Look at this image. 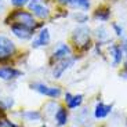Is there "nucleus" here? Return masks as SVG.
I'll return each instance as SVG.
<instances>
[{"mask_svg": "<svg viewBox=\"0 0 127 127\" xmlns=\"http://www.w3.org/2000/svg\"><path fill=\"white\" fill-rule=\"evenodd\" d=\"M122 76L124 79H127V60L124 61V66H123V72H122Z\"/></svg>", "mask_w": 127, "mask_h": 127, "instance_id": "27", "label": "nucleus"}, {"mask_svg": "<svg viewBox=\"0 0 127 127\" xmlns=\"http://www.w3.org/2000/svg\"><path fill=\"white\" fill-rule=\"evenodd\" d=\"M26 8L31 11L37 21H48L53 18V11L48 6L47 0H29Z\"/></svg>", "mask_w": 127, "mask_h": 127, "instance_id": "4", "label": "nucleus"}, {"mask_svg": "<svg viewBox=\"0 0 127 127\" xmlns=\"http://www.w3.org/2000/svg\"><path fill=\"white\" fill-rule=\"evenodd\" d=\"M40 127H47V126H46V124H41V126Z\"/></svg>", "mask_w": 127, "mask_h": 127, "instance_id": "28", "label": "nucleus"}, {"mask_svg": "<svg viewBox=\"0 0 127 127\" xmlns=\"http://www.w3.org/2000/svg\"><path fill=\"white\" fill-rule=\"evenodd\" d=\"M111 28H112V31H113V33H115L116 37H122V39L124 37V29H123V26H122L120 24L112 22L111 24Z\"/></svg>", "mask_w": 127, "mask_h": 127, "instance_id": "21", "label": "nucleus"}, {"mask_svg": "<svg viewBox=\"0 0 127 127\" xmlns=\"http://www.w3.org/2000/svg\"><path fill=\"white\" fill-rule=\"evenodd\" d=\"M73 18L76 19V22L79 24V25H86V24L90 21L89 14L84 13V11H76V13L73 14Z\"/></svg>", "mask_w": 127, "mask_h": 127, "instance_id": "20", "label": "nucleus"}, {"mask_svg": "<svg viewBox=\"0 0 127 127\" xmlns=\"http://www.w3.org/2000/svg\"><path fill=\"white\" fill-rule=\"evenodd\" d=\"M6 13V1L4 0H0V15Z\"/></svg>", "mask_w": 127, "mask_h": 127, "instance_id": "26", "label": "nucleus"}, {"mask_svg": "<svg viewBox=\"0 0 127 127\" xmlns=\"http://www.w3.org/2000/svg\"><path fill=\"white\" fill-rule=\"evenodd\" d=\"M112 112V105H108V104H104V102H97L94 108V116L95 119H105L109 113Z\"/></svg>", "mask_w": 127, "mask_h": 127, "instance_id": "14", "label": "nucleus"}, {"mask_svg": "<svg viewBox=\"0 0 127 127\" xmlns=\"http://www.w3.org/2000/svg\"><path fill=\"white\" fill-rule=\"evenodd\" d=\"M55 3H57L58 6H61V7H68L69 3H70V0H55Z\"/></svg>", "mask_w": 127, "mask_h": 127, "instance_id": "25", "label": "nucleus"}, {"mask_svg": "<svg viewBox=\"0 0 127 127\" xmlns=\"http://www.w3.org/2000/svg\"><path fill=\"white\" fill-rule=\"evenodd\" d=\"M108 50L112 58V66H119L124 60V53H123L122 46L119 43H112V44H109Z\"/></svg>", "mask_w": 127, "mask_h": 127, "instance_id": "11", "label": "nucleus"}, {"mask_svg": "<svg viewBox=\"0 0 127 127\" xmlns=\"http://www.w3.org/2000/svg\"><path fill=\"white\" fill-rule=\"evenodd\" d=\"M29 0H10V4L13 8H26Z\"/></svg>", "mask_w": 127, "mask_h": 127, "instance_id": "23", "label": "nucleus"}, {"mask_svg": "<svg viewBox=\"0 0 127 127\" xmlns=\"http://www.w3.org/2000/svg\"><path fill=\"white\" fill-rule=\"evenodd\" d=\"M31 89L33 91L39 93V94L44 95V97H48V98H53V99H57L61 97L62 91L58 86H48L46 83H41V82H35V83H31Z\"/></svg>", "mask_w": 127, "mask_h": 127, "instance_id": "5", "label": "nucleus"}, {"mask_svg": "<svg viewBox=\"0 0 127 127\" xmlns=\"http://www.w3.org/2000/svg\"><path fill=\"white\" fill-rule=\"evenodd\" d=\"M50 43H51V33H50L47 26H43V28L39 29L31 40V46H32V48H35V50L47 47Z\"/></svg>", "mask_w": 127, "mask_h": 127, "instance_id": "6", "label": "nucleus"}, {"mask_svg": "<svg viewBox=\"0 0 127 127\" xmlns=\"http://www.w3.org/2000/svg\"><path fill=\"white\" fill-rule=\"evenodd\" d=\"M19 48L11 37L0 33V65L8 64L17 58Z\"/></svg>", "mask_w": 127, "mask_h": 127, "instance_id": "3", "label": "nucleus"}, {"mask_svg": "<svg viewBox=\"0 0 127 127\" xmlns=\"http://www.w3.org/2000/svg\"><path fill=\"white\" fill-rule=\"evenodd\" d=\"M76 60H77V57L72 54L70 57L65 58V60H61L58 62H55L54 65H51L53 66V76H54V79H60L68 69H70L75 65Z\"/></svg>", "mask_w": 127, "mask_h": 127, "instance_id": "8", "label": "nucleus"}, {"mask_svg": "<svg viewBox=\"0 0 127 127\" xmlns=\"http://www.w3.org/2000/svg\"><path fill=\"white\" fill-rule=\"evenodd\" d=\"M72 54H73V48L68 43H58L50 55V64L54 65L55 62H58L61 60H65V58L70 57Z\"/></svg>", "mask_w": 127, "mask_h": 127, "instance_id": "7", "label": "nucleus"}, {"mask_svg": "<svg viewBox=\"0 0 127 127\" xmlns=\"http://www.w3.org/2000/svg\"><path fill=\"white\" fill-rule=\"evenodd\" d=\"M70 41L79 51H89L93 46V33L87 25H79L72 31Z\"/></svg>", "mask_w": 127, "mask_h": 127, "instance_id": "2", "label": "nucleus"}, {"mask_svg": "<svg viewBox=\"0 0 127 127\" xmlns=\"http://www.w3.org/2000/svg\"><path fill=\"white\" fill-rule=\"evenodd\" d=\"M0 127H21V126L14 123V122H11L10 119H7L6 112L0 109Z\"/></svg>", "mask_w": 127, "mask_h": 127, "instance_id": "19", "label": "nucleus"}, {"mask_svg": "<svg viewBox=\"0 0 127 127\" xmlns=\"http://www.w3.org/2000/svg\"><path fill=\"white\" fill-rule=\"evenodd\" d=\"M93 19L98 21V22H106L111 19V10L108 7H98L93 14Z\"/></svg>", "mask_w": 127, "mask_h": 127, "instance_id": "15", "label": "nucleus"}, {"mask_svg": "<svg viewBox=\"0 0 127 127\" xmlns=\"http://www.w3.org/2000/svg\"><path fill=\"white\" fill-rule=\"evenodd\" d=\"M120 46H122V48H123V53H124V58H126V60H127V36H124V37H123V40H122Z\"/></svg>", "mask_w": 127, "mask_h": 127, "instance_id": "24", "label": "nucleus"}, {"mask_svg": "<svg viewBox=\"0 0 127 127\" xmlns=\"http://www.w3.org/2000/svg\"><path fill=\"white\" fill-rule=\"evenodd\" d=\"M90 6H91V1L90 0H70L69 3V8L73 10H80V11H89Z\"/></svg>", "mask_w": 127, "mask_h": 127, "instance_id": "17", "label": "nucleus"}, {"mask_svg": "<svg viewBox=\"0 0 127 127\" xmlns=\"http://www.w3.org/2000/svg\"><path fill=\"white\" fill-rule=\"evenodd\" d=\"M83 94H70V93H65V104H66L68 109H76L83 104Z\"/></svg>", "mask_w": 127, "mask_h": 127, "instance_id": "12", "label": "nucleus"}, {"mask_svg": "<svg viewBox=\"0 0 127 127\" xmlns=\"http://www.w3.org/2000/svg\"><path fill=\"white\" fill-rule=\"evenodd\" d=\"M13 105H14V99L13 98H3V99H0V109L1 111H8L10 108H13Z\"/></svg>", "mask_w": 127, "mask_h": 127, "instance_id": "22", "label": "nucleus"}, {"mask_svg": "<svg viewBox=\"0 0 127 127\" xmlns=\"http://www.w3.org/2000/svg\"><path fill=\"white\" fill-rule=\"evenodd\" d=\"M24 73L21 69L15 66H11L10 64H3L0 65V80H4V82H13V80L21 77Z\"/></svg>", "mask_w": 127, "mask_h": 127, "instance_id": "10", "label": "nucleus"}, {"mask_svg": "<svg viewBox=\"0 0 127 127\" xmlns=\"http://www.w3.org/2000/svg\"><path fill=\"white\" fill-rule=\"evenodd\" d=\"M54 120L57 123V126L62 127L68 123V111L66 108H64V106H58L57 111L54 113Z\"/></svg>", "mask_w": 127, "mask_h": 127, "instance_id": "16", "label": "nucleus"}, {"mask_svg": "<svg viewBox=\"0 0 127 127\" xmlns=\"http://www.w3.org/2000/svg\"><path fill=\"white\" fill-rule=\"evenodd\" d=\"M95 39H97V46H102L105 44L106 41H109V31L106 29V26L99 25L94 29V33H93Z\"/></svg>", "mask_w": 127, "mask_h": 127, "instance_id": "13", "label": "nucleus"}, {"mask_svg": "<svg viewBox=\"0 0 127 127\" xmlns=\"http://www.w3.org/2000/svg\"><path fill=\"white\" fill-rule=\"evenodd\" d=\"M8 28H10L11 35H13L15 39L21 40V41H29V40H32V37H33V36H35V33H36L35 31H32V29L26 28V26L18 25V24H10Z\"/></svg>", "mask_w": 127, "mask_h": 127, "instance_id": "9", "label": "nucleus"}, {"mask_svg": "<svg viewBox=\"0 0 127 127\" xmlns=\"http://www.w3.org/2000/svg\"><path fill=\"white\" fill-rule=\"evenodd\" d=\"M21 118L26 122H39V120H41L43 115L39 111H24V112H21Z\"/></svg>", "mask_w": 127, "mask_h": 127, "instance_id": "18", "label": "nucleus"}, {"mask_svg": "<svg viewBox=\"0 0 127 127\" xmlns=\"http://www.w3.org/2000/svg\"><path fill=\"white\" fill-rule=\"evenodd\" d=\"M4 24L6 25L18 24V25L26 26V28L32 29V31H35V32H37L40 28L44 26V22L43 21H37L35 18V15L28 8H13L11 11H8L6 14Z\"/></svg>", "mask_w": 127, "mask_h": 127, "instance_id": "1", "label": "nucleus"}]
</instances>
